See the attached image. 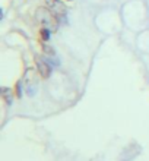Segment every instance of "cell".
Segmentation results:
<instances>
[{"instance_id":"6","label":"cell","mask_w":149,"mask_h":161,"mask_svg":"<svg viewBox=\"0 0 149 161\" xmlns=\"http://www.w3.org/2000/svg\"><path fill=\"white\" fill-rule=\"evenodd\" d=\"M43 50H44V53H45V54L51 56V57L54 56V50H53L50 46H47V44H43Z\"/></svg>"},{"instance_id":"3","label":"cell","mask_w":149,"mask_h":161,"mask_svg":"<svg viewBox=\"0 0 149 161\" xmlns=\"http://www.w3.org/2000/svg\"><path fill=\"white\" fill-rule=\"evenodd\" d=\"M45 4L59 19L66 16V6L63 4V2H60V0H45Z\"/></svg>"},{"instance_id":"5","label":"cell","mask_w":149,"mask_h":161,"mask_svg":"<svg viewBox=\"0 0 149 161\" xmlns=\"http://www.w3.org/2000/svg\"><path fill=\"white\" fill-rule=\"evenodd\" d=\"M2 95H3V98L6 100V103H8V104H10V103H12V91H10V89L3 88V89H2Z\"/></svg>"},{"instance_id":"4","label":"cell","mask_w":149,"mask_h":161,"mask_svg":"<svg viewBox=\"0 0 149 161\" xmlns=\"http://www.w3.org/2000/svg\"><path fill=\"white\" fill-rule=\"evenodd\" d=\"M35 63H37V69H38L40 76L44 78V79L50 78V75H51V66H50V63H48V62H45V60H43L40 56H37V57H35Z\"/></svg>"},{"instance_id":"2","label":"cell","mask_w":149,"mask_h":161,"mask_svg":"<svg viewBox=\"0 0 149 161\" xmlns=\"http://www.w3.org/2000/svg\"><path fill=\"white\" fill-rule=\"evenodd\" d=\"M37 86H38V76L35 73L34 69H26L25 73H24V88H25V92L32 97L35 92H37Z\"/></svg>"},{"instance_id":"1","label":"cell","mask_w":149,"mask_h":161,"mask_svg":"<svg viewBox=\"0 0 149 161\" xmlns=\"http://www.w3.org/2000/svg\"><path fill=\"white\" fill-rule=\"evenodd\" d=\"M35 18L43 28H47L50 31H56L59 26V18L48 8H38L35 12Z\"/></svg>"}]
</instances>
